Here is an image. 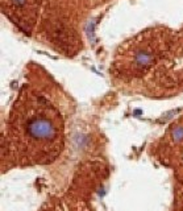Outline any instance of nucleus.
Returning <instances> with one entry per match:
<instances>
[{
  "instance_id": "f257e3e1",
  "label": "nucleus",
  "mask_w": 183,
  "mask_h": 211,
  "mask_svg": "<svg viewBox=\"0 0 183 211\" xmlns=\"http://www.w3.org/2000/svg\"><path fill=\"white\" fill-rule=\"evenodd\" d=\"M65 119L59 106L28 90L15 102L7 122V148L16 165H45L65 145Z\"/></svg>"
},
{
  "instance_id": "f03ea898",
  "label": "nucleus",
  "mask_w": 183,
  "mask_h": 211,
  "mask_svg": "<svg viewBox=\"0 0 183 211\" xmlns=\"http://www.w3.org/2000/svg\"><path fill=\"white\" fill-rule=\"evenodd\" d=\"M11 3L13 4V7L15 8H19V7H23V5H24L25 4V1H27V0H9Z\"/></svg>"
},
{
  "instance_id": "7ed1b4c3",
  "label": "nucleus",
  "mask_w": 183,
  "mask_h": 211,
  "mask_svg": "<svg viewBox=\"0 0 183 211\" xmlns=\"http://www.w3.org/2000/svg\"><path fill=\"white\" fill-rule=\"evenodd\" d=\"M44 211H62V210L58 207L57 204H51V206H49L48 208H45Z\"/></svg>"
}]
</instances>
